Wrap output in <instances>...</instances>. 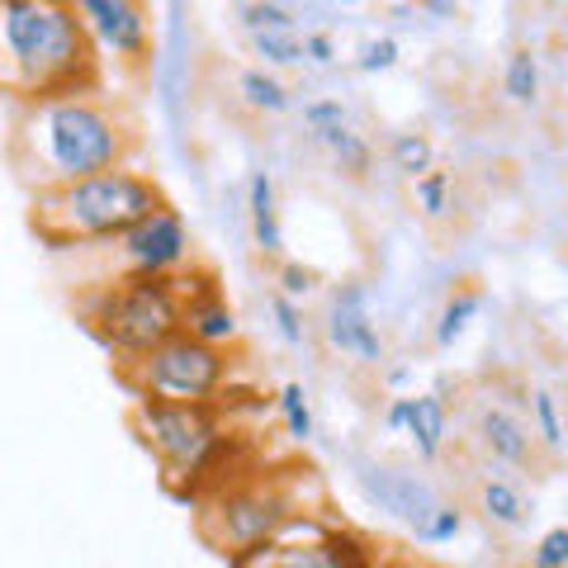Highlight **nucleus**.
<instances>
[{
	"instance_id": "13",
	"label": "nucleus",
	"mask_w": 568,
	"mask_h": 568,
	"mask_svg": "<svg viewBox=\"0 0 568 568\" xmlns=\"http://www.w3.org/2000/svg\"><path fill=\"white\" fill-rule=\"evenodd\" d=\"M181 294H185V332L190 336H200L209 346H223V351H233L242 342V323H237L233 304L219 294L213 275H204L200 284H190L181 275Z\"/></svg>"
},
{
	"instance_id": "4",
	"label": "nucleus",
	"mask_w": 568,
	"mask_h": 568,
	"mask_svg": "<svg viewBox=\"0 0 568 568\" xmlns=\"http://www.w3.org/2000/svg\"><path fill=\"white\" fill-rule=\"evenodd\" d=\"M133 436L142 440L175 497L200 503L209 488H219V469L227 465L233 436L223 432L219 403H152L133 398Z\"/></svg>"
},
{
	"instance_id": "8",
	"label": "nucleus",
	"mask_w": 568,
	"mask_h": 568,
	"mask_svg": "<svg viewBox=\"0 0 568 568\" xmlns=\"http://www.w3.org/2000/svg\"><path fill=\"white\" fill-rule=\"evenodd\" d=\"M375 549L346 526L298 517L284 536L227 555V568H375Z\"/></svg>"
},
{
	"instance_id": "26",
	"label": "nucleus",
	"mask_w": 568,
	"mask_h": 568,
	"mask_svg": "<svg viewBox=\"0 0 568 568\" xmlns=\"http://www.w3.org/2000/svg\"><path fill=\"white\" fill-rule=\"evenodd\" d=\"M413 194H417V209L426 213L432 223H440L450 213V171H426V175H417L413 181Z\"/></svg>"
},
{
	"instance_id": "12",
	"label": "nucleus",
	"mask_w": 568,
	"mask_h": 568,
	"mask_svg": "<svg viewBox=\"0 0 568 568\" xmlns=\"http://www.w3.org/2000/svg\"><path fill=\"white\" fill-rule=\"evenodd\" d=\"M361 488H365V497L375 503L384 517H394V521H403L407 530H417L432 511L446 503L426 478H417V474H407V469H394V465H361Z\"/></svg>"
},
{
	"instance_id": "5",
	"label": "nucleus",
	"mask_w": 568,
	"mask_h": 568,
	"mask_svg": "<svg viewBox=\"0 0 568 568\" xmlns=\"http://www.w3.org/2000/svg\"><path fill=\"white\" fill-rule=\"evenodd\" d=\"M81 317L114 365L138 361L185 332L181 275H114L81 298Z\"/></svg>"
},
{
	"instance_id": "31",
	"label": "nucleus",
	"mask_w": 568,
	"mask_h": 568,
	"mask_svg": "<svg viewBox=\"0 0 568 568\" xmlns=\"http://www.w3.org/2000/svg\"><path fill=\"white\" fill-rule=\"evenodd\" d=\"M530 568H568V526L545 530L530 549Z\"/></svg>"
},
{
	"instance_id": "18",
	"label": "nucleus",
	"mask_w": 568,
	"mask_h": 568,
	"mask_svg": "<svg viewBox=\"0 0 568 568\" xmlns=\"http://www.w3.org/2000/svg\"><path fill=\"white\" fill-rule=\"evenodd\" d=\"M237 95L252 104L256 114H284L290 110V85H284L275 71H265V67H246L242 77H237Z\"/></svg>"
},
{
	"instance_id": "6",
	"label": "nucleus",
	"mask_w": 568,
	"mask_h": 568,
	"mask_svg": "<svg viewBox=\"0 0 568 568\" xmlns=\"http://www.w3.org/2000/svg\"><path fill=\"white\" fill-rule=\"evenodd\" d=\"M200 536L209 549H219V555H237V549H252L261 540H275L284 536L298 517H308V511H298L294 493L280 484L271 474H252V478H223L219 488H209L200 503Z\"/></svg>"
},
{
	"instance_id": "15",
	"label": "nucleus",
	"mask_w": 568,
	"mask_h": 568,
	"mask_svg": "<svg viewBox=\"0 0 568 568\" xmlns=\"http://www.w3.org/2000/svg\"><path fill=\"white\" fill-rule=\"evenodd\" d=\"M246 219H252V237L261 256L284 252V227H280V204H275V181L271 171L246 175Z\"/></svg>"
},
{
	"instance_id": "24",
	"label": "nucleus",
	"mask_w": 568,
	"mask_h": 568,
	"mask_svg": "<svg viewBox=\"0 0 568 568\" xmlns=\"http://www.w3.org/2000/svg\"><path fill=\"white\" fill-rule=\"evenodd\" d=\"M280 422H284V432H290L298 446H308V440L317 436V422H313V407H308V394H304V384H284L280 388Z\"/></svg>"
},
{
	"instance_id": "34",
	"label": "nucleus",
	"mask_w": 568,
	"mask_h": 568,
	"mask_svg": "<svg viewBox=\"0 0 568 568\" xmlns=\"http://www.w3.org/2000/svg\"><path fill=\"white\" fill-rule=\"evenodd\" d=\"M304 62H308V67H332V62H336V39H332L327 29L304 33Z\"/></svg>"
},
{
	"instance_id": "29",
	"label": "nucleus",
	"mask_w": 568,
	"mask_h": 568,
	"mask_svg": "<svg viewBox=\"0 0 568 568\" xmlns=\"http://www.w3.org/2000/svg\"><path fill=\"white\" fill-rule=\"evenodd\" d=\"M242 24H246V33H261V29H298L284 0H246V6H242Z\"/></svg>"
},
{
	"instance_id": "10",
	"label": "nucleus",
	"mask_w": 568,
	"mask_h": 568,
	"mask_svg": "<svg viewBox=\"0 0 568 568\" xmlns=\"http://www.w3.org/2000/svg\"><path fill=\"white\" fill-rule=\"evenodd\" d=\"M77 20L91 33L100 62L142 67L152 52V20L142 0H77Z\"/></svg>"
},
{
	"instance_id": "28",
	"label": "nucleus",
	"mask_w": 568,
	"mask_h": 568,
	"mask_svg": "<svg viewBox=\"0 0 568 568\" xmlns=\"http://www.w3.org/2000/svg\"><path fill=\"white\" fill-rule=\"evenodd\" d=\"M271 317H275V332H280L284 346H304L308 342V323H304V308H298V298L271 294Z\"/></svg>"
},
{
	"instance_id": "36",
	"label": "nucleus",
	"mask_w": 568,
	"mask_h": 568,
	"mask_svg": "<svg viewBox=\"0 0 568 568\" xmlns=\"http://www.w3.org/2000/svg\"><path fill=\"white\" fill-rule=\"evenodd\" d=\"M417 6L426 10V20H455L459 0H417Z\"/></svg>"
},
{
	"instance_id": "14",
	"label": "nucleus",
	"mask_w": 568,
	"mask_h": 568,
	"mask_svg": "<svg viewBox=\"0 0 568 568\" xmlns=\"http://www.w3.org/2000/svg\"><path fill=\"white\" fill-rule=\"evenodd\" d=\"M474 432H478V446H484L488 459H497V465H511V469L530 465V450H536V440H530V432L507 413V407H497V403L478 407Z\"/></svg>"
},
{
	"instance_id": "30",
	"label": "nucleus",
	"mask_w": 568,
	"mask_h": 568,
	"mask_svg": "<svg viewBox=\"0 0 568 568\" xmlns=\"http://www.w3.org/2000/svg\"><path fill=\"white\" fill-rule=\"evenodd\" d=\"M394 67H398V39H394V33H379V39H365L361 43L355 71H365V77H379V71H394Z\"/></svg>"
},
{
	"instance_id": "38",
	"label": "nucleus",
	"mask_w": 568,
	"mask_h": 568,
	"mask_svg": "<svg viewBox=\"0 0 568 568\" xmlns=\"http://www.w3.org/2000/svg\"><path fill=\"white\" fill-rule=\"evenodd\" d=\"M407 379H413V369H407V365H398V369H394V375H388V384H394V388H403Z\"/></svg>"
},
{
	"instance_id": "32",
	"label": "nucleus",
	"mask_w": 568,
	"mask_h": 568,
	"mask_svg": "<svg viewBox=\"0 0 568 568\" xmlns=\"http://www.w3.org/2000/svg\"><path fill=\"white\" fill-rule=\"evenodd\" d=\"M304 123L308 133H327V129H346V104L342 100H308L304 104Z\"/></svg>"
},
{
	"instance_id": "11",
	"label": "nucleus",
	"mask_w": 568,
	"mask_h": 568,
	"mask_svg": "<svg viewBox=\"0 0 568 568\" xmlns=\"http://www.w3.org/2000/svg\"><path fill=\"white\" fill-rule=\"evenodd\" d=\"M323 332L332 351L351 355L361 365H379L384 361V336L369 317V290L365 284H336L332 298H327V317H323Z\"/></svg>"
},
{
	"instance_id": "16",
	"label": "nucleus",
	"mask_w": 568,
	"mask_h": 568,
	"mask_svg": "<svg viewBox=\"0 0 568 568\" xmlns=\"http://www.w3.org/2000/svg\"><path fill=\"white\" fill-rule=\"evenodd\" d=\"M407 440H413L417 459H440L446 450V436H450V413H446V398L440 394H413V407H407Z\"/></svg>"
},
{
	"instance_id": "21",
	"label": "nucleus",
	"mask_w": 568,
	"mask_h": 568,
	"mask_svg": "<svg viewBox=\"0 0 568 568\" xmlns=\"http://www.w3.org/2000/svg\"><path fill=\"white\" fill-rule=\"evenodd\" d=\"M478 308H484V294L478 290H459V294H450L446 298V308H440V317H436V346H455L459 336L469 332V323L478 317Z\"/></svg>"
},
{
	"instance_id": "23",
	"label": "nucleus",
	"mask_w": 568,
	"mask_h": 568,
	"mask_svg": "<svg viewBox=\"0 0 568 568\" xmlns=\"http://www.w3.org/2000/svg\"><path fill=\"white\" fill-rule=\"evenodd\" d=\"M252 48L265 67H304V33L298 29H261L252 33Z\"/></svg>"
},
{
	"instance_id": "9",
	"label": "nucleus",
	"mask_w": 568,
	"mask_h": 568,
	"mask_svg": "<svg viewBox=\"0 0 568 568\" xmlns=\"http://www.w3.org/2000/svg\"><path fill=\"white\" fill-rule=\"evenodd\" d=\"M104 246H114L119 275H181L194 261V237L171 204L148 213L138 227H129L123 237L104 242Z\"/></svg>"
},
{
	"instance_id": "7",
	"label": "nucleus",
	"mask_w": 568,
	"mask_h": 568,
	"mask_svg": "<svg viewBox=\"0 0 568 568\" xmlns=\"http://www.w3.org/2000/svg\"><path fill=\"white\" fill-rule=\"evenodd\" d=\"M119 384L133 398H152V403H219L227 379H233V355L223 346H209L190 332H175L171 342L156 351L123 361Z\"/></svg>"
},
{
	"instance_id": "33",
	"label": "nucleus",
	"mask_w": 568,
	"mask_h": 568,
	"mask_svg": "<svg viewBox=\"0 0 568 568\" xmlns=\"http://www.w3.org/2000/svg\"><path fill=\"white\" fill-rule=\"evenodd\" d=\"M313 284H317V275L308 271V265H298V261H284V265H280V294L308 298V294H313Z\"/></svg>"
},
{
	"instance_id": "27",
	"label": "nucleus",
	"mask_w": 568,
	"mask_h": 568,
	"mask_svg": "<svg viewBox=\"0 0 568 568\" xmlns=\"http://www.w3.org/2000/svg\"><path fill=\"white\" fill-rule=\"evenodd\" d=\"M459 530H465V511H459L455 503H440L432 517L413 530V540L417 545H450V540H459Z\"/></svg>"
},
{
	"instance_id": "35",
	"label": "nucleus",
	"mask_w": 568,
	"mask_h": 568,
	"mask_svg": "<svg viewBox=\"0 0 568 568\" xmlns=\"http://www.w3.org/2000/svg\"><path fill=\"white\" fill-rule=\"evenodd\" d=\"M407 407H413V394H398L394 403L384 407V432H394V436L407 432Z\"/></svg>"
},
{
	"instance_id": "25",
	"label": "nucleus",
	"mask_w": 568,
	"mask_h": 568,
	"mask_svg": "<svg viewBox=\"0 0 568 568\" xmlns=\"http://www.w3.org/2000/svg\"><path fill=\"white\" fill-rule=\"evenodd\" d=\"M530 422H536V436L545 450H564V413H559V398L549 388H536L530 394Z\"/></svg>"
},
{
	"instance_id": "3",
	"label": "nucleus",
	"mask_w": 568,
	"mask_h": 568,
	"mask_svg": "<svg viewBox=\"0 0 568 568\" xmlns=\"http://www.w3.org/2000/svg\"><path fill=\"white\" fill-rule=\"evenodd\" d=\"M166 204L162 185L133 166H114L85 181L58 190H39L29 204V227L39 233L48 252H71V246H104L138 227L148 213Z\"/></svg>"
},
{
	"instance_id": "40",
	"label": "nucleus",
	"mask_w": 568,
	"mask_h": 568,
	"mask_svg": "<svg viewBox=\"0 0 568 568\" xmlns=\"http://www.w3.org/2000/svg\"><path fill=\"white\" fill-rule=\"evenodd\" d=\"M48 6H77V0H48Z\"/></svg>"
},
{
	"instance_id": "20",
	"label": "nucleus",
	"mask_w": 568,
	"mask_h": 568,
	"mask_svg": "<svg viewBox=\"0 0 568 568\" xmlns=\"http://www.w3.org/2000/svg\"><path fill=\"white\" fill-rule=\"evenodd\" d=\"M503 91L511 104H536L540 100V58L530 48H517L503 67Z\"/></svg>"
},
{
	"instance_id": "22",
	"label": "nucleus",
	"mask_w": 568,
	"mask_h": 568,
	"mask_svg": "<svg viewBox=\"0 0 568 568\" xmlns=\"http://www.w3.org/2000/svg\"><path fill=\"white\" fill-rule=\"evenodd\" d=\"M388 162H394V171H403L407 181H417V175L436 166V148L426 133L407 129V133H394V142H388Z\"/></svg>"
},
{
	"instance_id": "39",
	"label": "nucleus",
	"mask_w": 568,
	"mask_h": 568,
	"mask_svg": "<svg viewBox=\"0 0 568 568\" xmlns=\"http://www.w3.org/2000/svg\"><path fill=\"white\" fill-rule=\"evenodd\" d=\"M336 6H365V0H336Z\"/></svg>"
},
{
	"instance_id": "37",
	"label": "nucleus",
	"mask_w": 568,
	"mask_h": 568,
	"mask_svg": "<svg viewBox=\"0 0 568 568\" xmlns=\"http://www.w3.org/2000/svg\"><path fill=\"white\" fill-rule=\"evenodd\" d=\"M375 568H440V564L422 559V555H388V559H375Z\"/></svg>"
},
{
	"instance_id": "19",
	"label": "nucleus",
	"mask_w": 568,
	"mask_h": 568,
	"mask_svg": "<svg viewBox=\"0 0 568 568\" xmlns=\"http://www.w3.org/2000/svg\"><path fill=\"white\" fill-rule=\"evenodd\" d=\"M313 142H323V148L332 152V162L342 166V171L351 175V181H365L369 166H375V152H369V142H365L361 133H355L351 123H346V129H327V133H317Z\"/></svg>"
},
{
	"instance_id": "1",
	"label": "nucleus",
	"mask_w": 568,
	"mask_h": 568,
	"mask_svg": "<svg viewBox=\"0 0 568 568\" xmlns=\"http://www.w3.org/2000/svg\"><path fill=\"white\" fill-rule=\"evenodd\" d=\"M133 119L123 104L104 100V91H81V95H48L14 104L10 119V142L6 156L14 175L39 194L58 190L85 175L129 166L133 152Z\"/></svg>"
},
{
	"instance_id": "2",
	"label": "nucleus",
	"mask_w": 568,
	"mask_h": 568,
	"mask_svg": "<svg viewBox=\"0 0 568 568\" xmlns=\"http://www.w3.org/2000/svg\"><path fill=\"white\" fill-rule=\"evenodd\" d=\"M100 52L71 6L0 0V95L14 104L100 91Z\"/></svg>"
},
{
	"instance_id": "17",
	"label": "nucleus",
	"mask_w": 568,
	"mask_h": 568,
	"mask_svg": "<svg viewBox=\"0 0 568 568\" xmlns=\"http://www.w3.org/2000/svg\"><path fill=\"white\" fill-rule=\"evenodd\" d=\"M478 511H484L493 526L517 530L526 521V497L511 478H484V484H478Z\"/></svg>"
}]
</instances>
